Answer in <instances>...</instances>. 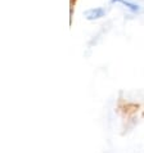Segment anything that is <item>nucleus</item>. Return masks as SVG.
<instances>
[{
  "label": "nucleus",
  "instance_id": "f257e3e1",
  "mask_svg": "<svg viewBox=\"0 0 144 153\" xmlns=\"http://www.w3.org/2000/svg\"><path fill=\"white\" fill-rule=\"evenodd\" d=\"M107 13V10H105V8H90V9H88L84 12V16H85V18L88 21H95V19H100L103 18Z\"/></svg>",
  "mask_w": 144,
  "mask_h": 153
},
{
  "label": "nucleus",
  "instance_id": "f03ea898",
  "mask_svg": "<svg viewBox=\"0 0 144 153\" xmlns=\"http://www.w3.org/2000/svg\"><path fill=\"white\" fill-rule=\"evenodd\" d=\"M113 3H120L122 4L125 8H128L129 10H131L133 13H138V12H140V7L138 5V4H135L133 1H129V0H112Z\"/></svg>",
  "mask_w": 144,
  "mask_h": 153
}]
</instances>
